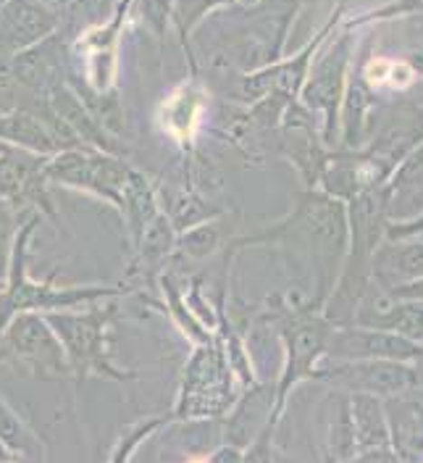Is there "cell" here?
Listing matches in <instances>:
<instances>
[{
    "label": "cell",
    "instance_id": "obj_1",
    "mask_svg": "<svg viewBox=\"0 0 423 463\" xmlns=\"http://www.w3.org/2000/svg\"><path fill=\"white\" fill-rule=\"evenodd\" d=\"M37 227V219H29L27 227L19 230L8 282L0 289V329L24 311L34 314H51V311H66V308H85L103 300H113L118 295L116 288H56L45 282H34L27 277V248L32 232Z\"/></svg>",
    "mask_w": 423,
    "mask_h": 463
},
{
    "label": "cell",
    "instance_id": "obj_2",
    "mask_svg": "<svg viewBox=\"0 0 423 463\" xmlns=\"http://www.w3.org/2000/svg\"><path fill=\"white\" fill-rule=\"evenodd\" d=\"M58 335L63 353L69 358L71 374L77 379L85 376H106V379H127V372L116 369L108 358V324L113 308L95 303L85 308H66L42 314Z\"/></svg>",
    "mask_w": 423,
    "mask_h": 463
},
{
    "label": "cell",
    "instance_id": "obj_3",
    "mask_svg": "<svg viewBox=\"0 0 423 463\" xmlns=\"http://www.w3.org/2000/svg\"><path fill=\"white\" fill-rule=\"evenodd\" d=\"M132 172L135 169H129V164L111 156L108 150H98L89 145L61 147L58 153L48 156V161H45L48 184L89 193L95 198L111 203L116 211H121Z\"/></svg>",
    "mask_w": 423,
    "mask_h": 463
},
{
    "label": "cell",
    "instance_id": "obj_4",
    "mask_svg": "<svg viewBox=\"0 0 423 463\" xmlns=\"http://www.w3.org/2000/svg\"><path fill=\"white\" fill-rule=\"evenodd\" d=\"M0 364L32 379L74 376L53 326L34 311L16 314L0 329Z\"/></svg>",
    "mask_w": 423,
    "mask_h": 463
},
{
    "label": "cell",
    "instance_id": "obj_5",
    "mask_svg": "<svg viewBox=\"0 0 423 463\" xmlns=\"http://www.w3.org/2000/svg\"><path fill=\"white\" fill-rule=\"evenodd\" d=\"M45 161L48 156L0 143V198L16 208L32 203L45 205Z\"/></svg>",
    "mask_w": 423,
    "mask_h": 463
},
{
    "label": "cell",
    "instance_id": "obj_6",
    "mask_svg": "<svg viewBox=\"0 0 423 463\" xmlns=\"http://www.w3.org/2000/svg\"><path fill=\"white\" fill-rule=\"evenodd\" d=\"M0 143L16 145L40 156H53L61 147H66V140L56 127H48L42 118L27 111L0 114Z\"/></svg>",
    "mask_w": 423,
    "mask_h": 463
},
{
    "label": "cell",
    "instance_id": "obj_7",
    "mask_svg": "<svg viewBox=\"0 0 423 463\" xmlns=\"http://www.w3.org/2000/svg\"><path fill=\"white\" fill-rule=\"evenodd\" d=\"M51 27H53L51 14L37 8V5H32V3H24V0L11 3L0 14V32L14 45H32L34 40H40Z\"/></svg>",
    "mask_w": 423,
    "mask_h": 463
},
{
    "label": "cell",
    "instance_id": "obj_8",
    "mask_svg": "<svg viewBox=\"0 0 423 463\" xmlns=\"http://www.w3.org/2000/svg\"><path fill=\"white\" fill-rule=\"evenodd\" d=\"M0 448H5L14 458H40L42 456L40 439L22 421V416L5 403L3 395H0Z\"/></svg>",
    "mask_w": 423,
    "mask_h": 463
},
{
    "label": "cell",
    "instance_id": "obj_9",
    "mask_svg": "<svg viewBox=\"0 0 423 463\" xmlns=\"http://www.w3.org/2000/svg\"><path fill=\"white\" fill-rule=\"evenodd\" d=\"M337 376H350L368 390H397V387L410 384L413 374L395 369V366H387V364L384 366L381 364H366V366H347V369L337 372Z\"/></svg>",
    "mask_w": 423,
    "mask_h": 463
},
{
    "label": "cell",
    "instance_id": "obj_10",
    "mask_svg": "<svg viewBox=\"0 0 423 463\" xmlns=\"http://www.w3.org/2000/svg\"><path fill=\"white\" fill-rule=\"evenodd\" d=\"M16 237H19V208L0 198V289L8 282Z\"/></svg>",
    "mask_w": 423,
    "mask_h": 463
},
{
    "label": "cell",
    "instance_id": "obj_11",
    "mask_svg": "<svg viewBox=\"0 0 423 463\" xmlns=\"http://www.w3.org/2000/svg\"><path fill=\"white\" fill-rule=\"evenodd\" d=\"M198 100L190 95V92H176L169 103L164 106V114L166 118V129L174 132L176 137H184L190 132H195V124H198Z\"/></svg>",
    "mask_w": 423,
    "mask_h": 463
},
{
    "label": "cell",
    "instance_id": "obj_12",
    "mask_svg": "<svg viewBox=\"0 0 423 463\" xmlns=\"http://www.w3.org/2000/svg\"><path fill=\"white\" fill-rule=\"evenodd\" d=\"M161 424H164V419H145L140 424H135L132 430H127V432L118 437V442H116V450L111 453V461H127V458H132V453L140 448L142 439H147Z\"/></svg>",
    "mask_w": 423,
    "mask_h": 463
},
{
    "label": "cell",
    "instance_id": "obj_13",
    "mask_svg": "<svg viewBox=\"0 0 423 463\" xmlns=\"http://www.w3.org/2000/svg\"><path fill=\"white\" fill-rule=\"evenodd\" d=\"M216 245V232H211L208 227H200V230H190L182 234L179 240V250L193 256V259H200L205 253H211Z\"/></svg>",
    "mask_w": 423,
    "mask_h": 463
},
{
    "label": "cell",
    "instance_id": "obj_14",
    "mask_svg": "<svg viewBox=\"0 0 423 463\" xmlns=\"http://www.w3.org/2000/svg\"><path fill=\"white\" fill-rule=\"evenodd\" d=\"M397 317L402 318H392V326L400 335H408L413 340H423V306H408V308L397 311Z\"/></svg>",
    "mask_w": 423,
    "mask_h": 463
},
{
    "label": "cell",
    "instance_id": "obj_15",
    "mask_svg": "<svg viewBox=\"0 0 423 463\" xmlns=\"http://www.w3.org/2000/svg\"><path fill=\"white\" fill-rule=\"evenodd\" d=\"M405 256H400V271H410L408 277H418L423 274V245H413L408 250H402Z\"/></svg>",
    "mask_w": 423,
    "mask_h": 463
},
{
    "label": "cell",
    "instance_id": "obj_16",
    "mask_svg": "<svg viewBox=\"0 0 423 463\" xmlns=\"http://www.w3.org/2000/svg\"><path fill=\"white\" fill-rule=\"evenodd\" d=\"M0 461H14V456L5 448H0Z\"/></svg>",
    "mask_w": 423,
    "mask_h": 463
}]
</instances>
